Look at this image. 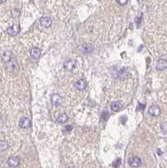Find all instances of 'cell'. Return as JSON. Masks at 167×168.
<instances>
[{
	"mask_svg": "<svg viewBox=\"0 0 167 168\" xmlns=\"http://www.w3.org/2000/svg\"><path fill=\"white\" fill-rule=\"evenodd\" d=\"M142 164V161L139 157H132L129 159V165L132 167H139Z\"/></svg>",
	"mask_w": 167,
	"mask_h": 168,
	"instance_id": "cell-1",
	"label": "cell"
},
{
	"mask_svg": "<svg viewBox=\"0 0 167 168\" xmlns=\"http://www.w3.org/2000/svg\"><path fill=\"white\" fill-rule=\"evenodd\" d=\"M20 31V26L19 24H13L10 27H9V29L7 30V33L9 34V35L10 36H15Z\"/></svg>",
	"mask_w": 167,
	"mask_h": 168,
	"instance_id": "cell-2",
	"label": "cell"
},
{
	"mask_svg": "<svg viewBox=\"0 0 167 168\" xmlns=\"http://www.w3.org/2000/svg\"><path fill=\"white\" fill-rule=\"evenodd\" d=\"M19 125L20 127H21L22 129H27V128H30V125H31V120L27 118V117H23L20 119V122H19Z\"/></svg>",
	"mask_w": 167,
	"mask_h": 168,
	"instance_id": "cell-3",
	"label": "cell"
},
{
	"mask_svg": "<svg viewBox=\"0 0 167 168\" xmlns=\"http://www.w3.org/2000/svg\"><path fill=\"white\" fill-rule=\"evenodd\" d=\"M148 113L150 116H153V117H157L160 114V109L159 106L157 105H152L151 107H149Z\"/></svg>",
	"mask_w": 167,
	"mask_h": 168,
	"instance_id": "cell-4",
	"label": "cell"
},
{
	"mask_svg": "<svg viewBox=\"0 0 167 168\" xmlns=\"http://www.w3.org/2000/svg\"><path fill=\"white\" fill-rule=\"evenodd\" d=\"M20 163V159L18 157H11L8 160V164L11 167H17Z\"/></svg>",
	"mask_w": 167,
	"mask_h": 168,
	"instance_id": "cell-5",
	"label": "cell"
},
{
	"mask_svg": "<svg viewBox=\"0 0 167 168\" xmlns=\"http://www.w3.org/2000/svg\"><path fill=\"white\" fill-rule=\"evenodd\" d=\"M40 23L41 24V26L45 27V28H49L51 26V19L50 17H47V16H44V17H41L40 19Z\"/></svg>",
	"mask_w": 167,
	"mask_h": 168,
	"instance_id": "cell-6",
	"label": "cell"
},
{
	"mask_svg": "<svg viewBox=\"0 0 167 168\" xmlns=\"http://www.w3.org/2000/svg\"><path fill=\"white\" fill-rule=\"evenodd\" d=\"M94 50V46L91 44H82L80 45V51L82 53H91Z\"/></svg>",
	"mask_w": 167,
	"mask_h": 168,
	"instance_id": "cell-7",
	"label": "cell"
},
{
	"mask_svg": "<svg viewBox=\"0 0 167 168\" xmlns=\"http://www.w3.org/2000/svg\"><path fill=\"white\" fill-rule=\"evenodd\" d=\"M75 67H76V62L74 60H71V59H68L64 63V68L66 71H68V72L73 70Z\"/></svg>",
	"mask_w": 167,
	"mask_h": 168,
	"instance_id": "cell-8",
	"label": "cell"
},
{
	"mask_svg": "<svg viewBox=\"0 0 167 168\" xmlns=\"http://www.w3.org/2000/svg\"><path fill=\"white\" fill-rule=\"evenodd\" d=\"M51 103H52L54 106H59V105H61V103H62V98H61L60 95L55 93V94H53V95L51 96Z\"/></svg>",
	"mask_w": 167,
	"mask_h": 168,
	"instance_id": "cell-9",
	"label": "cell"
},
{
	"mask_svg": "<svg viewBox=\"0 0 167 168\" xmlns=\"http://www.w3.org/2000/svg\"><path fill=\"white\" fill-rule=\"evenodd\" d=\"M167 68V61L164 59H160L156 63V69L159 71H164Z\"/></svg>",
	"mask_w": 167,
	"mask_h": 168,
	"instance_id": "cell-10",
	"label": "cell"
},
{
	"mask_svg": "<svg viewBox=\"0 0 167 168\" xmlns=\"http://www.w3.org/2000/svg\"><path fill=\"white\" fill-rule=\"evenodd\" d=\"M40 56H41V51L38 47H33L30 50V56L33 59H38Z\"/></svg>",
	"mask_w": 167,
	"mask_h": 168,
	"instance_id": "cell-11",
	"label": "cell"
},
{
	"mask_svg": "<svg viewBox=\"0 0 167 168\" xmlns=\"http://www.w3.org/2000/svg\"><path fill=\"white\" fill-rule=\"evenodd\" d=\"M86 87H87V82L84 79H80L75 83V88L80 91L84 90L86 88Z\"/></svg>",
	"mask_w": 167,
	"mask_h": 168,
	"instance_id": "cell-12",
	"label": "cell"
},
{
	"mask_svg": "<svg viewBox=\"0 0 167 168\" xmlns=\"http://www.w3.org/2000/svg\"><path fill=\"white\" fill-rule=\"evenodd\" d=\"M123 108V104L120 102H113L111 104V109L112 110L117 112V111H119L121 110V109Z\"/></svg>",
	"mask_w": 167,
	"mask_h": 168,
	"instance_id": "cell-13",
	"label": "cell"
},
{
	"mask_svg": "<svg viewBox=\"0 0 167 168\" xmlns=\"http://www.w3.org/2000/svg\"><path fill=\"white\" fill-rule=\"evenodd\" d=\"M67 120H68V116L67 115V113H61V114L57 117V119H56V121L60 123H66Z\"/></svg>",
	"mask_w": 167,
	"mask_h": 168,
	"instance_id": "cell-14",
	"label": "cell"
},
{
	"mask_svg": "<svg viewBox=\"0 0 167 168\" xmlns=\"http://www.w3.org/2000/svg\"><path fill=\"white\" fill-rule=\"evenodd\" d=\"M3 58L5 62H9L12 60V53L9 51H3Z\"/></svg>",
	"mask_w": 167,
	"mask_h": 168,
	"instance_id": "cell-15",
	"label": "cell"
},
{
	"mask_svg": "<svg viewBox=\"0 0 167 168\" xmlns=\"http://www.w3.org/2000/svg\"><path fill=\"white\" fill-rule=\"evenodd\" d=\"M8 147H9V145L6 141H3V140L0 141V150L1 151H3V150H7Z\"/></svg>",
	"mask_w": 167,
	"mask_h": 168,
	"instance_id": "cell-16",
	"label": "cell"
},
{
	"mask_svg": "<svg viewBox=\"0 0 167 168\" xmlns=\"http://www.w3.org/2000/svg\"><path fill=\"white\" fill-rule=\"evenodd\" d=\"M160 128H161L162 132L165 134H167V122H164V123H161Z\"/></svg>",
	"mask_w": 167,
	"mask_h": 168,
	"instance_id": "cell-17",
	"label": "cell"
},
{
	"mask_svg": "<svg viewBox=\"0 0 167 168\" xmlns=\"http://www.w3.org/2000/svg\"><path fill=\"white\" fill-rule=\"evenodd\" d=\"M121 162H122L121 159H120V158H119V159H117L115 161H113V163H112V166H113L114 167H119L121 165Z\"/></svg>",
	"mask_w": 167,
	"mask_h": 168,
	"instance_id": "cell-18",
	"label": "cell"
},
{
	"mask_svg": "<svg viewBox=\"0 0 167 168\" xmlns=\"http://www.w3.org/2000/svg\"><path fill=\"white\" fill-rule=\"evenodd\" d=\"M108 116H109V113L108 112L107 110L103 111L102 113V119H104V120H107V119H108Z\"/></svg>",
	"mask_w": 167,
	"mask_h": 168,
	"instance_id": "cell-19",
	"label": "cell"
},
{
	"mask_svg": "<svg viewBox=\"0 0 167 168\" xmlns=\"http://www.w3.org/2000/svg\"><path fill=\"white\" fill-rule=\"evenodd\" d=\"M116 2L120 5H125L128 3V0H116Z\"/></svg>",
	"mask_w": 167,
	"mask_h": 168,
	"instance_id": "cell-20",
	"label": "cell"
},
{
	"mask_svg": "<svg viewBox=\"0 0 167 168\" xmlns=\"http://www.w3.org/2000/svg\"><path fill=\"white\" fill-rule=\"evenodd\" d=\"M145 108V104H142V103H139L138 105V110H144V109Z\"/></svg>",
	"mask_w": 167,
	"mask_h": 168,
	"instance_id": "cell-21",
	"label": "cell"
},
{
	"mask_svg": "<svg viewBox=\"0 0 167 168\" xmlns=\"http://www.w3.org/2000/svg\"><path fill=\"white\" fill-rule=\"evenodd\" d=\"M65 130H66L67 131H71V130H72V126H71V125H67V126H66Z\"/></svg>",
	"mask_w": 167,
	"mask_h": 168,
	"instance_id": "cell-22",
	"label": "cell"
},
{
	"mask_svg": "<svg viewBox=\"0 0 167 168\" xmlns=\"http://www.w3.org/2000/svg\"><path fill=\"white\" fill-rule=\"evenodd\" d=\"M7 0H0V3H4V2H6Z\"/></svg>",
	"mask_w": 167,
	"mask_h": 168,
	"instance_id": "cell-23",
	"label": "cell"
},
{
	"mask_svg": "<svg viewBox=\"0 0 167 168\" xmlns=\"http://www.w3.org/2000/svg\"><path fill=\"white\" fill-rule=\"evenodd\" d=\"M67 168H76V167H72V166H71V167H68Z\"/></svg>",
	"mask_w": 167,
	"mask_h": 168,
	"instance_id": "cell-24",
	"label": "cell"
}]
</instances>
